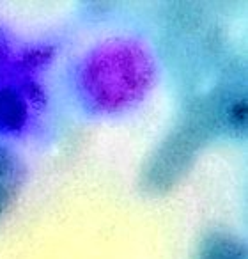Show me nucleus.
Masks as SVG:
<instances>
[{"instance_id": "1", "label": "nucleus", "mask_w": 248, "mask_h": 259, "mask_svg": "<svg viewBox=\"0 0 248 259\" xmlns=\"http://www.w3.org/2000/svg\"><path fill=\"white\" fill-rule=\"evenodd\" d=\"M153 61L142 45L114 39L96 47L80 69L83 98L101 110H115L138 100L153 80Z\"/></svg>"}, {"instance_id": "2", "label": "nucleus", "mask_w": 248, "mask_h": 259, "mask_svg": "<svg viewBox=\"0 0 248 259\" xmlns=\"http://www.w3.org/2000/svg\"><path fill=\"white\" fill-rule=\"evenodd\" d=\"M29 119V101L18 87L0 83V130L15 132Z\"/></svg>"}, {"instance_id": "3", "label": "nucleus", "mask_w": 248, "mask_h": 259, "mask_svg": "<svg viewBox=\"0 0 248 259\" xmlns=\"http://www.w3.org/2000/svg\"><path fill=\"white\" fill-rule=\"evenodd\" d=\"M22 185V167L13 153L0 148V215L15 201Z\"/></svg>"}, {"instance_id": "4", "label": "nucleus", "mask_w": 248, "mask_h": 259, "mask_svg": "<svg viewBox=\"0 0 248 259\" xmlns=\"http://www.w3.org/2000/svg\"><path fill=\"white\" fill-rule=\"evenodd\" d=\"M197 259H244V248L230 236L213 234L202 243Z\"/></svg>"}, {"instance_id": "5", "label": "nucleus", "mask_w": 248, "mask_h": 259, "mask_svg": "<svg viewBox=\"0 0 248 259\" xmlns=\"http://www.w3.org/2000/svg\"><path fill=\"white\" fill-rule=\"evenodd\" d=\"M9 59H11V47H9V39L2 30H0V73L6 66L9 64Z\"/></svg>"}]
</instances>
